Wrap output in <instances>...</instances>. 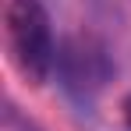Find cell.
<instances>
[{
	"label": "cell",
	"mask_w": 131,
	"mask_h": 131,
	"mask_svg": "<svg viewBox=\"0 0 131 131\" xmlns=\"http://www.w3.org/2000/svg\"><path fill=\"white\" fill-rule=\"evenodd\" d=\"M7 39H11L14 64L28 82L43 85L50 74H57L60 46L53 39L50 14L39 0H11V7H7Z\"/></svg>",
	"instance_id": "1"
},
{
	"label": "cell",
	"mask_w": 131,
	"mask_h": 131,
	"mask_svg": "<svg viewBox=\"0 0 131 131\" xmlns=\"http://www.w3.org/2000/svg\"><path fill=\"white\" fill-rule=\"evenodd\" d=\"M57 78L60 85L74 96V99H92L99 89L106 85L110 78V60L99 46L82 43V39H71V43L60 46L57 53Z\"/></svg>",
	"instance_id": "2"
},
{
	"label": "cell",
	"mask_w": 131,
	"mask_h": 131,
	"mask_svg": "<svg viewBox=\"0 0 131 131\" xmlns=\"http://www.w3.org/2000/svg\"><path fill=\"white\" fill-rule=\"evenodd\" d=\"M124 124H128V131H131V96L124 99Z\"/></svg>",
	"instance_id": "3"
}]
</instances>
